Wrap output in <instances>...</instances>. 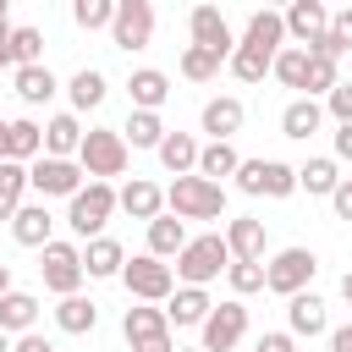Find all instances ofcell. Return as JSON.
<instances>
[{"label": "cell", "instance_id": "cell-1", "mask_svg": "<svg viewBox=\"0 0 352 352\" xmlns=\"http://www.w3.org/2000/svg\"><path fill=\"white\" fill-rule=\"evenodd\" d=\"M226 264H231L226 236H220V231H204V236H187V248L176 253V280H182V286H204V292H209V280H220V275H226Z\"/></svg>", "mask_w": 352, "mask_h": 352}, {"label": "cell", "instance_id": "cell-2", "mask_svg": "<svg viewBox=\"0 0 352 352\" xmlns=\"http://www.w3.org/2000/svg\"><path fill=\"white\" fill-rule=\"evenodd\" d=\"M126 160H132V148L121 143V132H116V126H88V132H82L77 165H82V176H88V182H110V176H121V170H126Z\"/></svg>", "mask_w": 352, "mask_h": 352}, {"label": "cell", "instance_id": "cell-3", "mask_svg": "<svg viewBox=\"0 0 352 352\" xmlns=\"http://www.w3.org/2000/svg\"><path fill=\"white\" fill-rule=\"evenodd\" d=\"M110 214H116V187H110V182H82V192L66 198V226H72V236H82V242L104 236Z\"/></svg>", "mask_w": 352, "mask_h": 352}, {"label": "cell", "instance_id": "cell-4", "mask_svg": "<svg viewBox=\"0 0 352 352\" xmlns=\"http://www.w3.org/2000/svg\"><path fill=\"white\" fill-rule=\"evenodd\" d=\"M165 204L176 220H220L226 214V187L204 182V176H176L165 187Z\"/></svg>", "mask_w": 352, "mask_h": 352}, {"label": "cell", "instance_id": "cell-5", "mask_svg": "<svg viewBox=\"0 0 352 352\" xmlns=\"http://www.w3.org/2000/svg\"><path fill=\"white\" fill-rule=\"evenodd\" d=\"M121 286H126L132 302H154V308H160V302L176 292V270H170L165 258H154V253H138V258L121 264Z\"/></svg>", "mask_w": 352, "mask_h": 352}, {"label": "cell", "instance_id": "cell-6", "mask_svg": "<svg viewBox=\"0 0 352 352\" xmlns=\"http://www.w3.org/2000/svg\"><path fill=\"white\" fill-rule=\"evenodd\" d=\"M38 275H44V292H55V297H77L82 292V248L77 242H50V248H38Z\"/></svg>", "mask_w": 352, "mask_h": 352}, {"label": "cell", "instance_id": "cell-7", "mask_svg": "<svg viewBox=\"0 0 352 352\" xmlns=\"http://www.w3.org/2000/svg\"><path fill=\"white\" fill-rule=\"evenodd\" d=\"M314 275H319L314 248H280V253L264 264V292H275V297H297V292H308Z\"/></svg>", "mask_w": 352, "mask_h": 352}, {"label": "cell", "instance_id": "cell-8", "mask_svg": "<svg viewBox=\"0 0 352 352\" xmlns=\"http://www.w3.org/2000/svg\"><path fill=\"white\" fill-rule=\"evenodd\" d=\"M236 187L248 198H292L297 192V165H286V160H242L236 165Z\"/></svg>", "mask_w": 352, "mask_h": 352}, {"label": "cell", "instance_id": "cell-9", "mask_svg": "<svg viewBox=\"0 0 352 352\" xmlns=\"http://www.w3.org/2000/svg\"><path fill=\"white\" fill-rule=\"evenodd\" d=\"M121 336H126L132 352H176L170 324H165V308H154V302H132L121 314Z\"/></svg>", "mask_w": 352, "mask_h": 352}, {"label": "cell", "instance_id": "cell-10", "mask_svg": "<svg viewBox=\"0 0 352 352\" xmlns=\"http://www.w3.org/2000/svg\"><path fill=\"white\" fill-rule=\"evenodd\" d=\"M82 165L77 160H50V154H38L33 165H28V187L38 192V204L44 198H77L82 192Z\"/></svg>", "mask_w": 352, "mask_h": 352}, {"label": "cell", "instance_id": "cell-11", "mask_svg": "<svg viewBox=\"0 0 352 352\" xmlns=\"http://www.w3.org/2000/svg\"><path fill=\"white\" fill-rule=\"evenodd\" d=\"M198 336H204V341H198L204 352H236L242 336H248V308H242L236 297H231V302H214L209 319L198 324Z\"/></svg>", "mask_w": 352, "mask_h": 352}, {"label": "cell", "instance_id": "cell-12", "mask_svg": "<svg viewBox=\"0 0 352 352\" xmlns=\"http://www.w3.org/2000/svg\"><path fill=\"white\" fill-rule=\"evenodd\" d=\"M148 38H154V6H148V0H116L110 44H116V50H143Z\"/></svg>", "mask_w": 352, "mask_h": 352}, {"label": "cell", "instance_id": "cell-13", "mask_svg": "<svg viewBox=\"0 0 352 352\" xmlns=\"http://www.w3.org/2000/svg\"><path fill=\"white\" fill-rule=\"evenodd\" d=\"M187 33H192L198 50H209V55H220V60H231V50H236V33H231V22L220 16V6H192V11H187Z\"/></svg>", "mask_w": 352, "mask_h": 352}, {"label": "cell", "instance_id": "cell-14", "mask_svg": "<svg viewBox=\"0 0 352 352\" xmlns=\"http://www.w3.org/2000/svg\"><path fill=\"white\" fill-rule=\"evenodd\" d=\"M280 22H286V38H297V50H314L330 28V11H324V0H292L280 11Z\"/></svg>", "mask_w": 352, "mask_h": 352}, {"label": "cell", "instance_id": "cell-15", "mask_svg": "<svg viewBox=\"0 0 352 352\" xmlns=\"http://www.w3.org/2000/svg\"><path fill=\"white\" fill-rule=\"evenodd\" d=\"M236 44L253 50V55H264V60H275V55L286 50V22H280V11H253Z\"/></svg>", "mask_w": 352, "mask_h": 352}, {"label": "cell", "instance_id": "cell-16", "mask_svg": "<svg viewBox=\"0 0 352 352\" xmlns=\"http://www.w3.org/2000/svg\"><path fill=\"white\" fill-rule=\"evenodd\" d=\"M324 330H330L324 297H314V292L286 297V336H292V341H302V336H324Z\"/></svg>", "mask_w": 352, "mask_h": 352}, {"label": "cell", "instance_id": "cell-17", "mask_svg": "<svg viewBox=\"0 0 352 352\" xmlns=\"http://www.w3.org/2000/svg\"><path fill=\"white\" fill-rule=\"evenodd\" d=\"M209 292L204 286H176L170 297H165V324H176V330H198L204 319H209Z\"/></svg>", "mask_w": 352, "mask_h": 352}, {"label": "cell", "instance_id": "cell-18", "mask_svg": "<svg viewBox=\"0 0 352 352\" xmlns=\"http://www.w3.org/2000/svg\"><path fill=\"white\" fill-rule=\"evenodd\" d=\"M220 236H226V248H231V258H236V264H264V220L236 214Z\"/></svg>", "mask_w": 352, "mask_h": 352}, {"label": "cell", "instance_id": "cell-19", "mask_svg": "<svg viewBox=\"0 0 352 352\" xmlns=\"http://www.w3.org/2000/svg\"><path fill=\"white\" fill-rule=\"evenodd\" d=\"M121 264H126V248H121L116 236L82 242V275H88V280H121Z\"/></svg>", "mask_w": 352, "mask_h": 352}, {"label": "cell", "instance_id": "cell-20", "mask_svg": "<svg viewBox=\"0 0 352 352\" xmlns=\"http://www.w3.org/2000/svg\"><path fill=\"white\" fill-rule=\"evenodd\" d=\"M242 121H248V110H242V99H231V94H220V99L204 104V132H209V143H231V138L242 132Z\"/></svg>", "mask_w": 352, "mask_h": 352}, {"label": "cell", "instance_id": "cell-21", "mask_svg": "<svg viewBox=\"0 0 352 352\" xmlns=\"http://www.w3.org/2000/svg\"><path fill=\"white\" fill-rule=\"evenodd\" d=\"M55 214H50V204H22L16 214H11V236L22 242V248H50L55 236Z\"/></svg>", "mask_w": 352, "mask_h": 352}, {"label": "cell", "instance_id": "cell-22", "mask_svg": "<svg viewBox=\"0 0 352 352\" xmlns=\"http://www.w3.org/2000/svg\"><path fill=\"white\" fill-rule=\"evenodd\" d=\"M77 148H82V121H77L72 110L50 116V121H44V154H50V160H77Z\"/></svg>", "mask_w": 352, "mask_h": 352}, {"label": "cell", "instance_id": "cell-23", "mask_svg": "<svg viewBox=\"0 0 352 352\" xmlns=\"http://www.w3.org/2000/svg\"><path fill=\"white\" fill-rule=\"evenodd\" d=\"M44 154V126L33 121V116H16V121H6V160H16V165H33Z\"/></svg>", "mask_w": 352, "mask_h": 352}, {"label": "cell", "instance_id": "cell-24", "mask_svg": "<svg viewBox=\"0 0 352 352\" xmlns=\"http://www.w3.org/2000/svg\"><path fill=\"white\" fill-rule=\"evenodd\" d=\"M116 209H126L132 220H154V214H165V187H154V182L132 176V182L116 192Z\"/></svg>", "mask_w": 352, "mask_h": 352}, {"label": "cell", "instance_id": "cell-25", "mask_svg": "<svg viewBox=\"0 0 352 352\" xmlns=\"http://www.w3.org/2000/svg\"><path fill=\"white\" fill-rule=\"evenodd\" d=\"M126 94H132V110H154V116H160V104L170 99V77L154 72V66H138V72L126 77Z\"/></svg>", "mask_w": 352, "mask_h": 352}, {"label": "cell", "instance_id": "cell-26", "mask_svg": "<svg viewBox=\"0 0 352 352\" xmlns=\"http://www.w3.org/2000/svg\"><path fill=\"white\" fill-rule=\"evenodd\" d=\"M319 126H324V104H319V99H302V94H297V99L280 110V138H297V143H308Z\"/></svg>", "mask_w": 352, "mask_h": 352}, {"label": "cell", "instance_id": "cell-27", "mask_svg": "<svg viewBox=\"0 0 352 352\" xmlns=\"http://www.w3.org/2000/svg\"><path fill=\"white\" fill-rule=\"evenodd\" d=\"M198 148H204V143H198L192 132H165L154 154H160V165H165L170 176H192V170H198Z\"/></svg>", "mask_w": 352, "mask_h": 352}, {"label": "cell", "instance_id": "cell-28", "mask_svg": "<svg viewBox=\"0 0 352 352\" xmlns=\"http://www.w3.org/2000/svg\"><path fill=\"white\" fill-rule=\"evenodd\" d=\"M336 187H341V165H336L330 154H314V160L297 165V192H308V198H330Z\"/></svg>", "mask_w": 352, "mask_h": 352}, {"label": "cell", "instance_id": "cell-29", "mask_svg": "<svg viewBox=\"0 0 352 352\" xmlns=\"http://www.w3.org/2000/svg\"><path fill=\"white\" fill-rule=\"evenodd\" d=\"M33 324H38V297H33V292H16V286H11V292L0 297V330H6L11 341H16V336H28Z\"/></svg>", "mask_w": 352, "mask_h": 352}, {"label": "cell", "instance_id": "cell-30", "mask_svg": "<svg viewBox=\"0 0 352 352\" xmlns=\"http://www.w3.org/2000/svg\"><path fill=\"white\" fill-rule=\"evenodd\" d=\"M11 88H16V99H22L28 110H33V104H50V99L60 94V82H55V72H50V66H16Z\"/></svg>", "mask_w": 352, "mask_h": 352}, {"label": "cell", "instance_id": "cell-31", "mask_svg": "<svg viewBox=\"0 0 352 352\" xmlns=\"http://www.w3.org/2000/svg\"><path fill=\"white\" fill-rule=\"evenodd\" d=\"M182 248H187V220L154 214V220H148V253H154V258H176Z\"/></svg>", "mask_w": 352, "mask_h": 352}, {"label": "cell", "instance_id": "cell-32", "mask_svg": "<svg viewBox=\"0 0 352 352\" xmlns=\"http://www.w3.org/2000/svg\"><path fill=\"white\" fill-rule=\"evenodd\" d=\"M55 324H60L66 336H88V330L99 324V302L82 297V292H77V297H60V302H55Z\"/></svg>", "mask_w": 352, "mask_h": 352}, {"label": "cell", "instance_id": "cell-33", "mask_svg": "<svg viewBox=\"0 0 352 352\" xmlns=\"http://www.w3.org/2000/svg\"><path fill=\"white\" fill-rule=\"evenodd\" d=\"M104 94H110V82H104V72H94V66H82V72L66 82L72 116H77V110H99V104H104Z\"/></svg>", "mask_w": 352, "mask_h": 352}, {"label": "cell", "instance_id": "cell-34", "mask_svg": "<svg viewBox=\"0 0 352 352\" xmlns=\"http://www.w3.org/2000/svg\"><path fill=\"white\" fill-rule=\"evenodd\" d=\"M116 132H121V143H126V148H160L165 121H160L154 110H132V116H126V126H116Z\"/></svg>", "mask_w": 352, "mask_h": 352}, {"label": "cell", "instance_id": "cell-35", "mask_svg": "<svg viewBox=\"0 0 352 352\" xmlns=\"http://www.w3.org/2000/svg\"><path fill=\"white\" fill-rule=\"evenodd\" d=\"M236 165H242V154H236L231 143H204V148H198V170H192V176H204V182H214V187H220V176H236Z\"/></svg>", "mask_w": 352, "mask_h": 352}, {"label": "cell", "instance_id": "cell-36", "mask_svg": "<svg viewBox=\"0 0 352 352\" xmlns=\"http://www.w3.org/2000/svg\"><path fill=\"white\" fill-rule=\"evenodd\" d=\"M346 50H352V6L330 11V28H324V38H319L308 55H330V60H341Z\"/></svg>", "mask_w": 352, "mask_h": 352}, {"label": "cell", "instance_id": "cell-37", "mask_svg": "<svg viewBox=\"0 0 352 352\" xmlns=\"http://www.w3.org/2000/svg\"><path fill=\"white\" fill-rule=\"evenodd\" d=\"M22 192H28V165L0 160V220H11L22 209Z\"/></svg>", "mask_w": 352, "mask_h": 352}, {"label": "cell", "instance_id": "cell-38", "mask_svg": "<svg viewBox=\"0 0 352 352\" xmlns=\"http://www.w3.org/2000/svg\"><path fill=\"white\" fill-rule=\"evenodd\" d=\"M11 66H44V33L38 28H11Z\"/></svg>", "mask_w": 352, "mask_h": 352}, {"label": "cell", "instance_id": "cell-39", "mask_svg": "<svg viewBox=\"0 0 352 352\" xmlns=\"http://www.w3.org/2000/svg\"><path fill=\"white\" fill-rule=\"evenodd\" d=\"M220 66H226V60H220V55H209V50H198V44H187V50H182V77H187V82H214V77H220Z\"/></svg>", "mask_w": 352, "mask_h": 352}, {"label": "cell", "instance_id": "cell-40", "mask_svg": "<svg viewBox=\"0 0 352 352\" xmlns=\"http://www.w3.org/2000/svg\"><path fill=\"white\" fill-rule=\"evenodd\" d=\"M270 72L286 82V88H302V77H308V50H297V44H286L275 60H270Z\"/></svg>", "mask_w": 352, "mask_h": 352}, {"label": "cell", "instance_id": "cell-41", "mask_svg": "<svg viewBox=\"0 0 352 352\" xmlns=\"http://www.w3.org/2000/svg\"><path fill=\"white\" fill-rule=\"evenodd\" d=\"M341 77H336V60L330 55H308V77H302V99H319V94H330Z\"/></svg>", "mask_w": 352, "mask_h": 352}, {"label": "cell", "instance_id": "cell-42", "mask_svg": "<svg viewBox=\"0 0 352 352\" xmlns=\"http://www.w3.org/2000/svg\"><path fill=\"white\" fill-rule=\"evenodd\" d=\"M72 22H77L82 33L110 28V22H116V0H77V6H72Z\"/></svg>", "mask_w": 352, "mask_h": 352}, {"label": "cell", "instance_id": "cell-43", "mask_svg": "<svg viewBox=\"0 0 352 352\" xmlns=\"http://www.w3.org/2000/svg\"><path fill=\"white\" fill-rule=\"evenodd\" d=\"M226 66H231V77H236V82H264V72H270V60H264V55H253V50H242V44L231 50V60H226Z\"/></svg>", "mask_w": 352, "mask_h": 352}, {"label": "cell", "instance_id": "cell-44", "mask_svg": "<svg viewBox=\"0 0 352 352\" xmlns=\"http://www.w3.org/2000/svg\"><path fill=\"white\" fill-rule=\"evenodd\" d=\"M226 280H231V292H236V302L248 297V292H264V264H226Z\"/></svg>", "mask_w": 352, "mask_h": 352}, {"label": "cell", "instance_id": "cell-45", "mask_svg": "<svg viewBox=\"0 0 352 352\" xmlns=\"http://www.w3.org/2000/svg\"><path fill=\"white\" fill-rule=\"evenodd\" d=\"M324 110L336 116V126H352V82H336L324 94Z\"/></svg>", "mask_w": 352, "mask_h": 352}, {"label": "cell", "instance_id": "cell-46", "mask_svg": "<svg viewBox=\"0 0 352 352\" xmlns=\"http://www.w3.org/2000/svg\"><path fill=\"white\" fill-rule=\"evenodd\" d=\"M253 352H297V341H292V336H286V330H264V336H258V346H253Z\"/></svg>", "mask_w": 352, "mask_h": 352}, {"label": "cell", "instance_id": "cell-47", "mask_svg": "<svg viewBox=\"0 0 352 352\" xmlns=\"http://www.w3.org/2000/svg\"><path fill=\"white\" fill-rule=\"evenodd\" d=\"M330 209H336V220H352V176H341V187L330 192Z\"/></svg>", "mask_w": 352, "mask_h": 352}, {"label": "cell", "instance_id": "cell-48", "mask_svg": "<svg viewBox=\"0 0 352 352\" xmlns=\"http://www.w3.org/2000/svg\"><path fill=\"white\" fill-rule=\"evenodd\" d=\"M11 352H55V341H50V336H38V330H28V336H16V341H11Z\"/></svg>", "mask_w": 352, "mask_h": 352}, {"label": "cell", "instance_id": "cell-49", "mask_svg": "<svg viewBox=\"0 0 352 352\" xmlns=\"http://www.w3.org/2000/svg\"><path fill=\"white\" fill-rule=\"evenodd\" d=\"M330 148H336V154H330L336 165H341V160H352V126H336V138H330Z\"/></svg>", "mask_w": 352, "mask_h": 352}, {"label": "cell", "instance_id": "cell-50", "mask_svg": "<svg viewBox=\"0 0 352 352\" xmlns=\"http://www.w3.org/2000/svg\"><path fill=\"white\" fill-rule=\"evenodd\" d=\"M330 352H352V324H341V330H330Z\"/></svg>", "mask_w": 352, "mask_h": 352}, {"label": "cell", "instance_id": "cell-51", "mask_svg": "<svg viewBox=\"0 0 352 352\" xmlns=\"http://www.w3.org/2000/svg\"><path fill=\"white\" fill-rule=\"evenodd\" d=\"M11 292V264H0V297Z\"/></svg>", "mask_w": 352, "mask_h": 352}, {"label": "cell", "instance_id": "cell-52", "mask_svg": "<svg viewBox=\"0 0 352 352\" xmlns=\"http://www.w3.org/2000/svg\"><path fill=\"white\" fill-rule=\"evenodd\" d=\"M341 297H346V302H352V270H346V275H341Z\"/></svg>", "mask_w": 352, "mask_h": 352}, {"label": "cell", "instance_id": "cell-53", "mask_svg": "<svg viewBox=\"0 0 352 352\" xmlns=\"http://www.w3.org/2000/svg\"><path fill=\"white\" fill-rule=\"evenodd\" d=\"M0 352H11V336H6V330H0Z\"/></svg>", "mask_w": 352, "mask_h": 352}, {"label": "cell", "instance_id": "cell-54", "mask_svg": "<svg viewBox=\"0 0 352 352\" xmlns=\"http://www.w3.org/2000/svg\"><path fill=\"white\" fill-rule=\"evenodd\" d=\"M0 160H6V121H0Z\"/></svg>", "mask_w": 352, "mask_h": 352}, {"label": "cell", "instance_id": "cell-55", "mask_svg": "<svg viewBox=\"0 0 352 352\" xmlns=\"http://www.w3.org/2000/svg\"><path fill=\"white\" fill-rule=\"evenodd\" d=\"M176 352H204V346H176Z\"/></svg>", "mask_w": 352, "mask_h": 352}, {"label": "cell", "instance_id": "cell-56", "mask_svg": "<svg viewBox=\"0 0 352 352\" xmlns=\"http://www.w3.org/2000/svg\"><path fill=\"white\" fill-rule=\"evenodd\" d=\"M0 66H6V60H0Z\"/></svg>", "mask_w": 352, "mask_h": 352}]
</instances>
